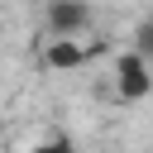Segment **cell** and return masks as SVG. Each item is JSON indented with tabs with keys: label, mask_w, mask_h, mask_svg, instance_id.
Segmentation results:
<instances>
[{
	"label": "cell",
	"mask_w": 153,
	"mask_h": 153,
	"mask_svg": "<svg viewBox=\"0 0 153 153\" xmlns=\"http://www.w3.org/2000/svg\"><path fill=\"white\" fill-rule=\"evenodd\" d=\"M43 24H48V38H81L91 29V5L86 0H43Z\"/></svg>",
	"instance_id": "2"
},
{
	"label": "cell",
	"mask_w": 153,
	"mask_h": 153,
	"mask_svg": "<svg viewBox=\"0 0 153 153\" xmlns=\"http://www.w3.org/2000/svg\"><path fill=\"white\" fill-rule=\"evenodd\" d=\"M134 53H139V57H153V19H143V24L134 29Z\"/></svg>",
	"instance_id": "4"
},
{
	"label": "cell",
	"mask_w": 153,
	"mask_h": 153,
	"mask_svg": "<svg viewBox=\"0 0 153 153\" xmlns=\"http://www.w3.org/2000/svg\"><path fill=\"white\" fill-rule=\"evenodd\" d=\"M0 29H5V24H0Z\"/></svg>",
	"instance_id": "6"
},
{
	"label": "cell",
	"mask_w": 153,
	"mask_h": 153,
	"mask_svg": "<svg viewBox=\"0 0 153 153\" xmlns=\"http://www.w3.org/2000/svg\"><path fill=\"white\" fill-rule=\"evenodd\" d=\"M81 62H86L81 38H48L43 43V67L48 72H76Z\"/></svg>",
	"instance_id": "3"
},
{
	"label": "cell",
	"mask_w": 153,
	"mask_h": 153,
	"mask_svg": "<svg viewBox=\"0 0 153 153\" xmlns=\"http://www.w3.org/2000/svg\"><path fill=\"white\" fill-rule=\"evenodd\" d=\"M33 153H72V139H62V134H57V139H48V143H38Z\"/></svg>",
	"instance_id": "5"
},
{
	"label": "cell",
	"mask_w": 153,
	"mask_h": 153,
	"mask_svg": "<svg viewBox=\"0 0 153 153\" xmlns=\"http://www.w3.org/2000/svg\"><path fill=\"white\" fill-rule=\"evenodd\" d=\"M115 96L129 100V105H139V100L153 96V67H148V57H139L134 48L115 57Z\"/></svg>",
	"instance_id": "1"
}]
</instances>
